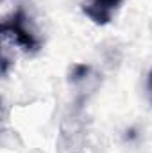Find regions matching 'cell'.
I'll return each mask as SVG.
<instances>
[{
	"mask_svg": "<svg viewBox=\"0 0 152 153\" xmlns=\"http://www.w3.org/2000/svg\"><path fill=\"white\" fill-rule=\"evenodd\" d=\"M2 34H4V38H7V39H11L13 43H16L27 53H36L41 48V39L36 36L34 29L31 27L29 16L25 14L23 9H18L11 18L4 20Z\"/></svg>",
	"mask_w": 152,
	"mask_h": 153,
	"instance_id": "cell-1",
	"label": "cell"
},
{
	"mask_svg": "<svg viewBox=\"0 0 152 153\" xmlns=\"http://www.w3.org/2000/svg\"><path fill=\"white\" fill-rule=\"evenodd\" d=\"M123 0H84L81 4L82 13L97 25H108Z\"/></svg>",
	"mask_w": 152,
	"mask_h": 153,
	"instance_id": "cell-2",
	"label": "cell"
},
{
	"mask_svg": "<svg viewBox=\"0 0 152 153\" xmlns=\"http://www.w3.org/2000/svg\"><path fill=\"white\" fill-rule=\"evenodd\" d=\"M147 96H149V100L152 103V70L149 73V76H147Z\"/></svg>",
	"mask_w": 152,
	"mask_h": 153,
	"instance_id": "cell-3",
	"label": "cell"
}]
</instances>
